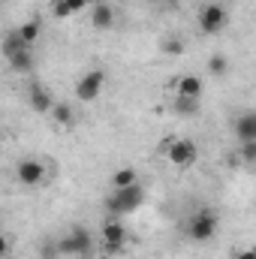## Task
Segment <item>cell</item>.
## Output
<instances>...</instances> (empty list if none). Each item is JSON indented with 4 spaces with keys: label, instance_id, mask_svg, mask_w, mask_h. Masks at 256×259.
<instances>
[{
    "label": "cell",
    "instance_id": "1",
    "mask_svg": "<svg viewBox=\"0 0 256 259\" xmlns=\"http://www.w3.org/2000/svg\"><path fill=\"white\" fill-rule=\"evenodd\" d=\"M217 226H220V217H217V211L214 208H199V211H193L190 220H187V238L196 241V244H205V241H211L214 235H217Z\"/></svg>",
    "mask_w": 256,
    "mask_h": 259
},
{
    "label": "cell",
    "instance_id": "2",
    "mask_svg": "<svg viewBox=\"0 0 256 259\" xmlns=\"http://www.w3.org/2000/svg\"><path fill=\"white\" fill-rule=\"evenodd\" d=\"M142 202H145L142 184H130V187H121V190H112V196L106 199V211L115 214V217H124V214H133L136 208H142Z\"/></svg>",
    "mask_w": 256,
    "mask_h": 259
},
{
    "label": "cell",
    "instance_id": "3",
    "mask_svg": "<svg viewBox=\"0 0 256 259\" xmlns=\"http://www.w3.org/2000/svg\"><path fill=\"white\" fill-rule=\"evenodd\" d=\"M163 154H166V160H169L172 166H178V169H190L193 163L199 160V148H196V142L187 139V136L169 139V142L163 145Z\"/></svg>",
    "mask_w": 256,
    "mask_h": 259
},
{
    "label": "cell",
    "instance_id": "4",
    "mask_svg": "<svg viewBox=\"0 0 256 259\" xmlns=\"http://www.w3.org/2000/svg\"><path fill=\"white\" fill-rule=\"evenodd\" d=\"M91 250H94V238H91V232H88L84 226H72L69 235H64V238L58 241V253H64V256L88 259Z\"/></svg>",
    "mask_w": 256,
    "mask_h": 259
},
{
    "label": "cell",
    "instance_id": "5",
    "mask_svg": "<svg viewBox=\"0 0 256 259\" xmlns=\"http://www.w3.org/2000/svg\"><path fill=\"white\" fill-rule=\"evenodd\" d=\"M196 24H199V30H202L205 36H217V33L229 24V12H226L223 3H205V6L199 9V15H196Z\"/></svg>",
    "mask_w": 256,
    "mask_h": 259
},
{
    "label": "cell",
    "instance_id": "6",
    "mask_svg": "<svg viewBox=\"0 0 256 259\" xmlns=\"http://www.w3.org/2000/svg\"><path fill=\"white\" fill-rule=\"evenodd\" d=\"M46 178H49V166L39 157H24L15 163V181L21 187H39L46 184Z\"/></svg>",
    "mask_w": 256,
    "mask_h": 259
},
{
    "label": "cell",
    "instance_id": "7",
    "mask_svg": "<svg viewBox=\"0 0 256 259\" xmlns=\"http://www.w3.org/2000/svg\"><path fill=\"white\" fill-rule=\"evenodd\" d=\"M106 88V69H88L75 81V100L78 103H94Z\"/></svg>",
    "mask_w": 256,
    "mask_h": 259
},
{
    "label": "cell",
    "instance_id": "8",
    "mask_svg": "<svg viewBox=\"0 0 256 259\" xmlns=\"http://www.w3.org/2000/svg\"><path fill=\"white\" fill-rule=\"evenodd\" d=\"M127 244V229L121 220H106L103 223V250L106 253H121Z\"/></svg>",
    "mask_w": 256,
    "mask_h": 259
},
{
    "label": "cell",
    "instance_id": "9",
    "mask_svg": "<svg viewBox=\"0 0 256 259\" xmlns=\"http://www.w3.org/2000/svg\"><path fill=\"white\" fill-rule=\"evenodd\" d=\"M27 103H30V109H33L36 115H49L52 106H55V97H52V91H49L46 84L30 81V88H27Z\"/></svg>",
    "mask_w": 256,
    "mask_h": 259
},
{
    "label": "cell",
    "instance_id": "10",
    "mask_svg": "<svg viewBox=\"0 0 256 259\" xmlns=\"http://www.w3.org/2000/svg\"><path fill=\"white\" fill-rule=\"evenodd\" d=\"M88 12H91V24H94V30H112V27H115V9H112L109 3L97 0Z\"/></svg>",
    "mask_w": 256,
    "mask_h": 259
},
{
    "label": "cell",
    "instance_id": "11",
    "mask_svg": "<svg viewBox=\"0 0 256 259\" xmlns=\"http://www.w3.org/2000/svg\"><path fill=\"white\" fill-rule=\"evenodd\" d=\"M175 97H187V100H199L202 97V78L199 75H178L175 78Z\"/></svg>",
    "mask_w": 256,
    "mask_h": 259
},
{
    "label": "cell",
    "instance_id": "12",
    "mask_svg": "<svg viewBox=\"0 0 256 259\" xmlns=\"http://www.w3.org/2000/svg\"><path fill=\"white\" fill-rule=\"evenodd\" d=\"M232 133L238 142H256V112H244L235 118L232 124Z\"/></svg>",
    "mask_w": 256,
    "mask_h": 259
},
{
    "label": "cell",
    "instance_id": "13",
    "mask_svg": "<svg viewBox=\"0 0 256 259\" xmlns=\"http://www.w3.org/2000/svg\"><path fill=\"white\" fill-rule=\"evenodd\" d=\"M15 33L21 36V42H24L27 49H33V46L39 42V33H42V21H39V18H27L24 24H18V27H15Z\"/></svg>",
    "mask_w": 256,
    "mask_h": 259
},
{
    "label": "cell",
    "instance_id": "14",
    "mask_svg": "<svg viewBox=\"0 0 256 259\" xmlns=\"http://www.w3.org/2000/svg\"><path fill=\"white\" fill-rule=\"evenodd\" d=\"M49 118H52L58 127H64V130H72L75 127V121H78V118H75V109L66 106V103H55L52 112H49Z\"/></svg>",
    "mask_w": 256,
    "mask_h": 259
},
{
    "label": "cell",
    "instance_id": "15",
    "mask_svg": "<svg viewBox=\"0 0 256 259\" xmlns=\"http://www.w3.org/2000/svg\"><path fill=\"white\" fill-rule=\"evenodd\" d=\"M6 64H9L12 72H18V75H30V72H33V66H36V61H33V52H30V49H24V52H18V55L6 58Z\"/></svg>",
    "mask_w": 256,
    "mask_h": 259
},
{
    "label": "cell",
    "instance_id": "16",
    "mask_svg": "<svg viewBox=\"0 0 256 259\" xmlns=\"http://www.w3.org/2000/svg\"><path fill=\"white\" fill-rule=\"evenodd\" d=\"M184 49H187V42H184V36H178V33H166V36L160 39V52L169 55V58H181Z\"/></svg>",
    "mask_w": 256,
    "mask_h": 259
},
{
    "label": "cell",
    "instance_id": "17",
    "mask_svg": "<svg viewBox=\"0 0 256 259\" xmlns=\"http://www.w3.org/2000/svg\"><path fill=\"white\" fill-rule=\"evenodd\" d=\"M130 184H139V172L133 166H121L112 172V190H121V187H130Z\"/></svg>",
    "mask_w": 256,
    "mask_h": 259
},
{
    "label": "cell",
    "instance_id": "18",
    "mask_svg": "<svg viewBox=\"0 0 256 259\" xmlns=\"http://www.w3.org/2000/svg\"><path fill=\"white\" fill-rule=\"evenodd\" d=\"M27 46L21 42V36L15 33V30H9L6 36H3V42H0V52H3V58H12V55H18V52H24Z\"/></svg>",
    "mask_w": 256,
    "mask_h": 259
},
{
    "label": "cell",
    "instance_id": "19",
    "mask_svg": "<svg viewBox=\"0 0 256 259\" xmlns=\"http://www.w3.org/2000/svg\"><path fill=\"white\" fill-rule=\"evenodd\" d=\"M175 112L190 118V115H199V100H187V97H175Z\"/></svg>",
    "mask_w": 256,
    "mask_h": 259
},
{
    "label": "cell",
    "instance_id": "20",
    "mask_svg": "<svg viewBox=\"0 0 256 259\" xmlns=\"http://www.w3.org/2000/svg\"><path fill=\"white\" fill-rule=\"evenodd\" d=\"M208 72H211V75H226V72H229L226 55H211V58H208Z\"/></svg>",
    "mask_w": 256,
    "mask_h": 259
},
{
    "label": "cell",
    "instance_id": "21",
    "mask_svg": "<svg viewBox=\"0 0 256 259\" xmlns=\"http://www.w3.org/2000/svg\"><path fill=\"white\" fill-rule=\"evenodd\" d=\"M238 163H244V166H253L256 163V142H241V148H238V157H235Z\"/></svg>",
    "mask_w": 256,
    "mask_h": 259
},
{
    "label": "cell",
    "instance_id": "22",
    "mask_svg": "<svg viewBox=\"0 0 256 259\" xmlns=\"http://www.w3.org/2000/svg\"><path fill=\"white\" fill-rule=\"evenodd\" d=\"M66 9H69V15H78V12H84V9H91L97 0H61Z\"/></svg>",
    "mask_w": 256,
    "mask_h": 259
},
{
    "label": "cell",
    "instance_id": "23",
    "mask_svg": "<svg viewBox=\"0 0 256 259\" xmlns=\"http://www.w3.org/2000/svg\"><path fill=\"white\" fill-rule=\"evenodd\" d=\"M52 12H55V18H69V9H66L61 0H55V9Z\"/></svg>",
    "mask_w": 256,
    "mask_h": 259
},
{
    "label": "cell",
    "instance_id": "24",
    "mask_svg": "<svg viewBox=\"0 0 256 259\" xmlns=\"http://www.w3.org/2000/svg\"><path fill=\"white\" fill-rule=\"evenodd\" d=\"M235 259H256V250H253V247H244V250H238V253H235Z\"/></svg>",
    "mask_w": 256,
    "mask_h": 259
},
{
    "label": "cell",
    "instance_id": "25",
    "mask_svg": "<svg viewBox=\"0 0 256 259\" xmlns=\"http://www.w3.org/2000/svg\"><path fill=\"white\" fill-rule=\"evenodd\" d=\"M0 256H9V238L0 232Z\"/></svg>",
    "mask_w": 256,
    "mask_h": 259
},
{
    "label": "cell",
    "instance_id": "26",
    "mask_svg": "<svg viewBox=\"0 0 256 259\" xmlns=\"http://www.w3.org/2000/svg\"><path fill=\"white\" fill-rule=\"evenodd\" d=\"M39 259H55V250H46V253H42Z\"/></svg>",
    "mask_w": 256,
    "mask_h": 259
},
{
    "label": "cell",
    "instance_id": "27",
    "mask_svg": "<svg viewBox=\"0 0 256 259\" xmlns=\"http://www.w3.org/2000/svg\"><path fill=\"white\" fill-rule=\"evenodd\" d=\"M0 232H3V217H0Z\"/></svg>",
    "mask_w": 256,
    "mask_h": 259
},
{
    "label": "cell",
    "instance_id": "28",
    "mask_svg": "<svg viewBox=\"0 0 256 259\" xmlns=\"http://www.w3.org/2000/svg\"><path fill=\"white\" fill-rule=\"evenodd\" d=\"M0 259H12V256H0Z\"/></svg>",
    "mask_w": 256,
    "mask_h": 259
}]
</instances>
